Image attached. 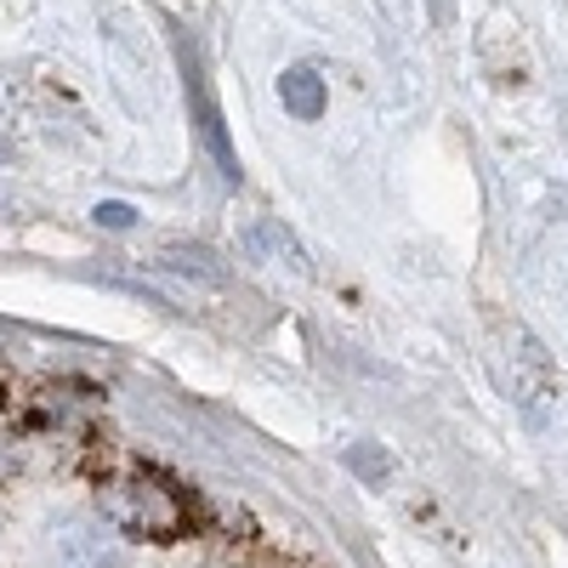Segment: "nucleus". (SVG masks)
Wrapping results in <instances>:
<instances>
[{
	"instance_id": "nucleus-1",
	"label": "nucleus",
	"mask_w": 568,
	"mask_h": 568,
	"mask_svg": "<svg viewBox=\"0 0 568 568\" xmlns=\"http://www.w3.org/2000/svg\"><path fill=\"white\" fill-rule=\"evenodd\" d=\"M103 517L120 535H142V540H176L187 535V500L176 484H165L160 471H131L103 489Z\"/></svg>"
},
{
	"instance_id": "nucleus-2",
	"label": "nucleus",
	"mask_w": 568,
	"mask_h": 568,
	"mask_svg": "<svg viewBox=\"0 0 568 568\" xmlns=\"http://www.w3.org/2000/svg\"><path fill=\"white\" fill-rule=\"evenodd\" d=\"M40 568H131V551L109 517H58L40 540Z\"/></svg>"
},
{
	"instance_id": "nucleus-3",
	"label": "nucleus",
	"mask_w": 568,
	"mask_h": 568,
	"mask_svg": "<svg viewBox=\"0 0 568 568\" xmlns=\"http://www.w3.org/2000/svg\"><path fill=\"white\" fill-rule=\"evenodd\" d=\"M182 69H187V103H194V114H200L205 149L216 154V165H222L227 182H240V160H233V149H227V131H222V114H216V103H211V85H205V74H200V58L182 52Z\"/></svg>"
},
{
	"instance_id": "nucleus-4",
	"label": "nucleus",
	"mask_w": 568,
	"mask_h": 568,
	"mask_svg": "<svg viewBox=\"0 0 568 568\" xmlns=\"http://www.w3.org/2000/svg\"><path fill=\"white\" fill-rule=\"evenodd\" d=\"M278 98H284V109H291L296 120H318L324 114V80L313 69H284Z\"/></svg>"
},
{
	"instance_id": "nucleus-5",
	"label": "nucleus",
	"mask_w": 568,
	"mask_h": 568,
	"mask_svg": "<svg viewBox=\"0 0 568 568\" xmlns=\"http://www.w3.org/2000/svg\"><path fill=\"white\" fill-rule=\"evenodd\" d=\"M98 222L103 227H131V205H98Z\"/></svg>"
}]
</instances>
